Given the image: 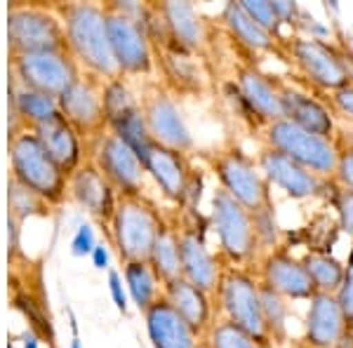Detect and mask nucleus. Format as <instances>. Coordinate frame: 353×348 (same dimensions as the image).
<instances>
[{"label": "nucleus", "instance_id": "nucleus-1", "mask_svg": "<svg viewBox=\"0 0 353 348\" xmlns=\"http://www.w3.org/2000/svg\"><path fill=\"white\" fill-rule=\"evenodd\" d=\"M54 12L61 17V24H64L68 52L81 64L83 71L104 83L123 78L111 50L104 5L59 3L54 5Z\"/></svg>", "mask_w": 353, "mask_h": 348}, {"label": "nucleus", "instance_id": "nucleus-2", "mask_svg": "<svg viewBox=\"0 0 353 348\" xmlns=\"http://www.w3.org/2000/svg\"><path fill=\"white\" fill-rule=\"evenodd\" d=\"M208 165L217 176V186L229 193L233 201L241 203L245 209H250L254 216L276 214L271 184L261 174L257 161L241 146L229 144L214 148L208 156Z\"/></svg>", "mask_w": 353, "mask_h": 348}, {"label": "nucleus", "instance_id": "nucleus-3", "mask_svg": "<svg viewBox=\"0 0 353 348\" xmlns=\"http://www.w3.org/2000/svg\"><path fill=\"white\" fill-rule=\"evenodd\" d=\"M10 170L17 184L48 205H61L68 196V174L45 151L33 130H14L10 136Z\"/></svg>", "mask_w": 353, "mask_h": 348}, {"label": "nucleus", "instance_id": "nucleus-4", "mask_svg": "<svg viewBox=\"0 0 353 348\" xmlns=\"http://www.w3.org/2000/svg\"><path fill=\"white\" fill-rule=\"evenodd\" d=\"M168 221L146 196H121L109 224L111 245L121 264L149 261L153 243Z\"/></svg>", "mask_w": 353, "mask_h": 348}, {"label": "nucleus", "instance_id": "nucleus-5", "mask_svg": "<svg viewBox=\"0 0 353 348\" xmlns=\"http://www.w3.org/2000/svg\"><path fill=\"white\" fill-rule=\"evenodd\" d=\"M214 306L221 313L219 318L238 325L264 348H271L273 341L261 306V280L250 268L226 264L219 289L214 294Z\"/></svg>", "mask_w": 353, "mask_h": 348}, {"label": "nucleus", "instance_id": "nucleus-6", "mask_svg": "<svg viewBox=\"0 0 353 348\" xmlns=\"http://www.w3.org/2000/svg\"><path fill=\"white\" fill-rule=\"evenodd\" d=\"M210 226L217 233L219 254L229 266L248 268L259 256L261 240L257 219L219 186L212 191L210 201Z\"/></svg>", "mask_w": 353, "mask_h": 348}, {"label": "nucleus", "instance_id": "nucleus-7", "mask_svg": "<svg viewBox=\"0 0 353 348\" xmlns=\"http://www.w3.org/2000/svg\"><path fill=\"white\" fill-rule=\"evenodd\" d=\"M264 139L266 146L276 148L283 156L292 158L294 163L311 170L313 174L325 176V179H332L334 176V170H337V161H339L337 139L313 134L309 130L294 125L292 121H288V118L266 125Z\"/></svg>", "mask_w": 353, "mask_h": 348}, {"label": "nucleus", "instance_id": "nucleus-8", "mask_svg": "<svg viewBox=\"0 0 353 348\" xmlns=\"http://www.w3.org/2000/svg\"><path fill=\"white\" fill-rule=\"evenodd\" d=\"M8 43L10 54H33L68 50L66 31L54 8L38 5H12L8 12Z\"/></svg>", "mask_w": 353, "mask_h": 348}, {"label": "nucleus", "instance_id": "nucleus-9", "mask_svg": "<svg viewBox=\"0 0 353 348\" xmlns=\"http://www.w3.org/2000/svg\"><path fill=\"white\" fill-rule=\"evenodd\" d=\"M12 73L17 85L57 96V99L83 78L81 64L73 59L68 50L12 57Z\"/></svg>", "mask_w": 353, "mask_h": 348}, {"label": "nucleus", "instance_id": "nucleus-10", "mask_svg": "<svg viewBox=\"0 0 353 348\" xmlns=\"http://www.w3.org/2000/svg\"><path fill=\"white\" fill-rule=\"evenodd\" d=\"M288 52L292 64L316 88L325 90L330 94L353 85L349 61L344 59V54L337 52L332 45H327L321 38H301V36L290 38Z\"/></svg>", "mask_w": 353, "mask_h": 348}, {"label": "nucleus", "instance_id": "nucleus-11", "mask_svg": "<svg viewBox=\"0 0 353 348\" xmlns=\"http://www.w3.org/2000/svg\"><path fill=\"white\" fill-rule=\"evenodd\" d=\"M139 104L149 136L156 144H163L181 153H191L196 148L193 134L184 121V113H181L179 104L174 101V96L168 88H163V85L146 88Z\"/></svg>", "mask_w": 353, "mask_h": 348}, {"label": "nucleus", "instance_id": "nucleus-12", "mask_svg": "<svg viewBox=\"0 0 353 348\" xmlns=\"http://www.w3.org/2000/svg\"><path fill=\"white\" fill-rule=\"evenodd\" d=\"M139 158L144 163L146 174L156 181L163 196L170 203L186 207L189 198L193 196V181H196V170H193L189 153L149 141L139 151Z\"/></svg>", "mask_w": 353, "mask_h": 348}, {"label": "nucleus", "instance_id": "nucleus-13", "mask_svg": "<svg viewBox=\"0 0 353 348\" xmlns=\"http://www.w3.org/2000/svg\"><path fill=\"white\" fill-rule=\"evenodd\" d=\"M59 108L64 121L76 130L83 139L99 141L109 132L104 108V81L94 76H85L73 83L64 94L59 96Z\"/></svg>", "mask_w": 353, "mask_h": 348}, {"label": "nucleus", "instance_id": "nucleus-14", "mask_svg": "<svg viewBox=\"0 0 353 348\" xmlns=\"http://www.w3.org/2000/svg\"><path fill=\"white\" fill-rule=\"evenodd\" d=\"M104 10L111 50L118 68H121V76H149L153 71L156 52H153V43L146 26L121 12H113L111 8H106V3Z\"/></svg>", "mask_w": 353, "mask_h": 348}, {"label": "nucleus", "instance_id": "nucleus-15", "mask_svg": "<svg viewBox=\"0 0 353 348\" xmlns=\"http://www.w3.org/2000/svg\"><path fill=\"white\" fill-rule=\"evenodd\" d=\"M179 228V249H181V276L208 294H217L226 261L221 254H214L205 240V231L196 219H184L176 224Z\"/></svg>", "mask_w": 353, "mask_h": 348}, {"label": "nucleus", "instance_id": "nucleus-16", "mask_svg": "<svg viewBox=\"0 0 353 348\" xmlns=\"http://www.w3.org/2000/svg\"><path fill=\"white\" fill-rule=\"evenodd\" d=\"M92 161L111 181L118 196H144V163L139 153L118 134L106 132L97 141Z\"/></svg>", "mask_w": 353, "mask_h": 348}, {"label": "nucleus", "instance_id": "nucleus-17", "mask_svg": "<svg viewBox=\"0 0 353 348\" xmlns=\"http://www.w3.org/2000/svg\"><path fill=\"white\" fill-rule=\"evenodd\" d=\"M257 165L271 186L285 191V196L294 198V201L318 198L325 191H330V186H334L332 179L313 174L311 170L301 167V165L294 163L292 158L283 156L281 151H276V148H271L266 144L259 148Z\"/></svg>", "mask_w": 353, "mask_h": 348}, {"label": "nucleus", "instance_id": "nucleus-18", "mask_svg": "<svg viewBox=\"0 0 353 348\" xmlns=\"http://www.w3.org/2000/svg\"><path fill=\"white\" fill-rule=\"evenodd\" d=\"M104 108L106 121H109V132L118 134L123 141H128L137 153L149 141H153L149 136V130H146L139 99L125 85L123 78L104 83Z\"/></svg>", "mask_w": 353, "mask_h": 348}, {"label": "nucleus", "instance_id": "nucleus-19", "mask_svg": "<svg viewBox=\"0 0 353 348\" xmlns=\"http://www.w3.org/2000/svg\"><path fill=\"white\" fill-rule=\"evenodd\" d=\"M68 196L73 198L78 207L104 226L111 224L118 207V198H121L94 161H85L68 176Z\"/></svg>", "mask_w": 353, "mask_h": 348}, {"label": "nucleus", "instance_id": "nucleus-20", "mask_svg": "<svg viewBox=\"0 0 353 348\" xmlns=\"http://www.w3.org/2000/svg\"><path fill=\"white\" fill-rule=\"evenodd\" d=\"M259 280L269 285L273 292L285 299H306L316 294L313 280L304 266V259H297L283 247L269 249L259 264Z\"/></svg>", "mask_w": 353, "mask_h": 348}, {"label": "nucleus", "instance_id": "nucleus-21", "mask_svg": "<svg viewBox=\"0 0 353 348\" xmlns=\"http://www.w3.org/2000/svg\"><path fill=\"white\" fill-rule=\"evenodd\" d=\"M233 83H236L241 99L259 121L269 125L285 118V108H283L281 99V83L261 73L257 66L238 64L233 68Z\"/></svg>", "mask_w": 353, "mask_h": 348}, {"label": "nucleus", "instance_id": "nucleus-22", "mask_svg": "<svg viewBox=\"0 0 353 348\" xmlns=\"http://www.w3.org/2000/svg\"><path fill=\"white\" fill-rule=\"evenodd\" d=\"M156 10L161 14L170 43L189 54H205L210 33L196 5L186 0H165V3H156Z\"/></svg>", "mask_w": 353, "mask_h": 348}, {"label": "nucleus", "instance_id": "nucleus-23", "mask_svg": "<svg viewBox=\"0 0 353 348\" xmlns=\"http://www.w3.org/2000/svg\"><path fill=\"white\" fill-rule=\"evenodd\" d=\"M346 334H349V318L341 311L337 294H313L304 323L306 344L311 348H339Z\"/></svg>", "mask_w": 353, "mask_h": 348}, {"label": "nucleus", "instance_id": "nucleus-24", "mask_svg": "<svg viewBox=\"0 0 353 348\" xmlns=\"http://www.w3.org/2000/svg\"><path fill=\"white\" fill-rule=\"evenodd\" d=\"M163 296L168 299V304L191 325V329L201 339L208 336V332L214 325V296L208 294L205 289L196 287L191 280H186L184 276L176 280L163 285Z\"/></svg>", "mask_w": 353, "mask_h": 348}, {"label": "nucleus", "instance_id": "nucleus-25", "mask_svg": "<svg viewBox=\"0 0 353 348\" xmlns=\"http://www.w3.org/2000/svg\"><path fill=\"white\" fill-rule=\"evenodd\" d=\"M221 24H224L226 33L231 36V41L243 45L248 52L273 54V57H281L283 61H292L288 52V43L278 41L266 28H261L252 17L245 12L241 3L224 5V10H221Z\"/></svg>", "mask_w": 353, "mask_h": 348}, {"label": "nucleus", "instance_id": "nucleus-26", "mask_svg": "<svg viewBox=\"0 0 353 348\" xmlns=\"http://www.w3.org/2000/svg\"><path fill=\"white\" fill-rule=\"evenodd\" d=\"M141 316H144L146 332H149L153 348H198V344L203 341L191 329V325L168 304L165 296H161Z\"/></svg>", "mask_w": 353, "mask_h": 348}, {"label": "nucleus", "instance_id": "nucleus-27", "mask_svg": "<svg viewBox=\"0 0 353 348\" xmlns=\"http://www.w3.org/2000/svg\"><path fill=\"white\" fill-rule=\"evenodd\" d=\"M281 99L288 121H292L294 125L309 130L313 134L337 139V123H334L332 108L327 104H323L321 99L301 92V90L288 83H281Z\"/></svg>", "mask_w": 353, "mask_h": 348}, {"label": "nucleus", "instance_id": "nucleus-28", "mask_svg": "<svg viewBox=\"0 0 353 348\" xmlns=\"http://www.w3.org/2000/svg\"><path fill=\"white\" fill-rule=\"evenodd\" d=\"M33 134L41 139L45 151L52 156V161L59 165L68 176L85 163L83 136L64 121V116L57 118L52 123H45L41 127H36Z\"/></svg>", "mask_w": 353, "mask_h": 348}, {"label": "nucleus", "instance_id": "nucleus-29", "mask_svg": "<svg viewBox=\"0 0 353 348\" xmlns=\"http://www.w3.org/2000/svg\"><path fill=\"white\" fill-rule=\"evenodd\" d=\"M12 111L14 118L21 123V127L36 130L45 123H52L61 118V108L57 96H50L45 92H36L28 88H17L12 94Z\"/></svg>", "mask_w": 353, "mask_h": 348}, {"label": "nucleus", "instance_id": "nucleus-30", "mask_svg": "<svg viewBox=\"0 0 353 348\" xmlns=\"http://www.w3.org/2000/svg\"><path fill=\"white\" fill-rule=\"evenodd\" d=\"M123 283L128 287L130 296H132L134 306L141 313L149 311L163 296V283L149 261H128V264H123Z\"/></svg>", "mask_w": 353, "mask_h": 348}, {"label": "nucleus", "instance_id": "nucleus-31", "mask_svg": "<svg viewBox=\"0 0 353 348\" xmlns=\"http://www.w3.org/2000/svg\"><path fill=\"white\" fill-rule=\"evenodd\" d=\"M149 264L163 285L181 278V249H179V228L176 224H165L153 243Z\"/></svg>", "mask_w": 353, "mask_h": 348}, {"label": "nucleus", "instance_id": "nucleus-32", "mask_svg": "<svg viewBox=\"0 0 353 348\" xmlns=\"http://www.w3.org/2000/svg\"><path fill=\"white\" fill-rule=\"evenodd\" d=\"M304 266L309 271L316 292L337 294L346 276V264L327 252H309L304 256Z\"/></svg>", "mask_w": 353, "mask_h": 348}, {"label": "nucleus", "instance_id": "nucleus-33", "mask_svg": "<svg viewBox=\"0 0 353 348\" xmlns=\"http://www.w3.org/2000/svg\"><path fill=\"white\" fill-rule=\"evenodd\" d=\"M210 348H264L254 336H250L245 329L233 325L224 318H217L212 329L205 336Z\"/></svg>", "mask_w": 353, "mask_h": 348}, {"label": "nucleus", "instance_id": "nucleus-34", "mask_svg": "<svg viewBox=\"0 0 353 348\" xmlns=\"http://www.w3.org/2000/svg\"><path fill=\"white\" fill-rule=\"evenodd\" d=\"M261 306H264V318H266V327H269L271 341H283L285 339V329H288L285 296L273 292L269 285L261 283Z\"/></svg>", "mask_w": 353, "mask_h": 348}, {"label": "nucleus", "instance_id": "nucleus-35", "mask_svg": "<svg viewBox=\"0 0 353 348\" xmlns=\"http://www.w3.org/2000/svg\"><path fill=\"white\" fill-rule=\"evenodd\" d=\"M50 205L41 201L36 193H31L28 188L21 184H17L14 179H10V214L14 216L17 221L26 219L31 214H45Z\"/></svg>", "mask_w": 353, "mask_h": 348}, {"label": "nucleus", "instance_id": "nucleus-36", "mask_svg": "<svg viewBox=\"0 0 353 348\" xmlns=\"http://www.w3.org/2000/svg\"><path fill=\"white\" fill-rule=\"evenodd\" d=\"M241 5H243L245 12L252 17V19L257 21L261 28H266L271 36H276L278 41L285 43V38L281 36L283 21L278 19L276 10H273V5L269 3V0H241Z\"/></svg>", "mask_w": 353, "mask_h": 348}, {"label": "nucleus", "instance_id": "nucleus-37", "mask_svg": "<svg viewBox=\"0 0 353 348\" xmlns=\"http://www.w3.org/2000/svg\"><path fill=\"white\" fill-rule=\"evenodd\" d=\"M337 148H339V161H337V170H334L332 181L339 188L353 191V134L351 136L337 134Z\"/></svg>", "mask_w": 353, "mask_h": 348}, {"label": "nucleus", "instance_id": "nucleus-38", "mask_svg": "<svg viewBox=\"0 0 353 348\" xmlns=\"http://www.w3.org/2000/svg\"><path fill=\"white\" fill-rule=\"evenodd\" d=\"M332 205L337 209V221L341 233L353 240V191L349 188H339L334 184V193H332Z\"/></svg>", "mask_w": 353, "mask_h": 348}, {"label": "nucleus", "instance_id": "nucleus-39", "mask_svg": "<svg viewBox=\"0 0 353 348\" xmlns=\"http://www.w3.org/2000/svg\"><path fill=\"white\" fill-rule=\"evenodd\" d=\"M337 299H339V306L344 311V316L353 318V252L346 261V276H344V283H341L339 292H337Z\"/></svg>", "mask_w": 353, "mask_h": 348}, {"label": "nucleus", "instance_id": "nucleus-40", "mask_svg": "<svg viewBox=\"0 0 353 348\" xmlns=\"http://www.w3.org/2000/svg\"><path fill=\"white\" fill-rule=\"evenodd\" d=\"M330 101H332L334 111L344 113L349 121H353V85H349V88H341V90H337V92H332Z\"/></svg>", "mask_w": 353, "mask_h": 348}, {"label": "nucleus", "instance_id": "nucleus-41", "mask_svg": "<svg viewBox=\"0 0 353 348\" xmlns=\"http://www.w3.org/2000/svg\"><path fill=\"white\" fill-rule=\"evenodd\" d=\"M94 238H92V231H90V226H81L76 233V238H73V254L78 256H85V254H92L94 252Z\"/></svg>", "mask_w": 353, "mask_h": 348}, {"label": "nucleus", "instance_id": "nucleus-42", "mask_svg": "<svg viewBox=\"0 0 353 348\" xmlns=\"http://www.w3.org/2000/svg\"><path fill=\"white\" fill-rule=\"evenodd\" d=\"M273 10H276L278 19L283 21V26H292L299 17V5L297 3H288V0H271Z\"/></svg>", "mask_w": 353, "mask_h": 348}, {"label": "nucleus", "instance_id": "nucleus-43", "mask_svg": "<svg viewBox=\"0 0 353 348\" xmlns=\"http://www.w3.org/2000/svg\"><path fill=\"white\" fill-rule=\"evenodd\" d=\"M111 283V292H113V299H116L118 308L125 313V294H123V276H118V273H111L109 278Z\"/></svg>", "mask_w": 353, "mask_h": 348}, {"label": "nucleus", "instance_id": "nucleus-44", "mask_svg": "<svg viewBox=\"0 0 353 348\" xmlns=\"http://www.w3.org/2000/svg\"><path fill=\"white\" fill-rule=\"evenodd\" d=\"M92 259H94V266L97 268H104L106 266V261H109V254H106L104 245H97L94 252H92Z\"/></svg>", "mask_w": 353, "mask_h": 348}, {"label": "nucleus", "instance_id": "nucleus-45", "mask_svg": "<svg viewBox=\"0 0 353 348\" xmlns=\"http://www.w3.org/2000/svg\"><path fill=\"white\" fill-rule=\"evenodd\" d=\"M21 348H38V339L33 334H24V341H21Z\"/></svg>", "mask_w": 353, "mask_h": 348}, {"label": "nucleus", "instance_id": "nucleus-46", "mask_svg": "<svg viewBox=\"0 0 353 348\" xmlns=\"http://www.w3.org/2000/svg\"><path fill=\"white\" fill-rule=\"evenodd\" d=\"M349 336H351V339H353V318H351V320H349Z\"/></svg>", "mask_w": 353, "mask_h": 348}, {"label": "nucleus", "instance_id": "nucleus-47", "mask_svg": "<svg viewBox=\"0 0 353 348\" xmlns=\"http://www.w3.org/2000/svg\"><path fill=\"white\" fill-rule=\"evenodd\" d=\"M198 348H210V344H208V341H205V339H203V341H201V344H198Z\"/></svg>", "mask_w": 353, "mask_h": 348}, {"label": "nucleus", "instance_id": "nucleus-48", "mask_svg": "<svg viewBox=\"0 0 353 348\" xmlns=\"http://www.w3.org/2000/svg\"><path fill=\"white\" fill-rule=\"evenodd\" d=\"M71 348H81V344H78V341H73V344H71Z\"/></svg>", "mask_w": 353, "mask_h": 348}, {"label": "nucleus", "instance_id": "nucleus-49", "mask_svg": "<svg viewBox=\"0 0 353 348\" xmlns=\"http://www.w3.org/2000/svg\"><path fill=\"white\" fill-rule=\"evenodd\" d=\"M10 348H12V346H10Z\"/></svg>", "mask_w": 353, "mask_h": 348}]
</instances>
